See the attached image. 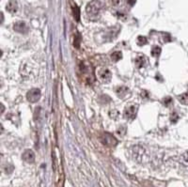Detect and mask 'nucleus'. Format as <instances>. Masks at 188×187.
<instances>
[{"mask_svg": "<svg viewBox=\"0 0 188 187\" xmlns=\"http://www.w3.org/2000/svg\"><path fill=\"white\" fill-rule=\"evenodd\" d=\"M128 92V89L126 86H119L118 89L116 90V93L119 97L120 98H123Z\"/></svg>", "mask_w": 188, "mask_h": 187, "instance_id": "9", "label": "nucleus"}, {"mask_svg": "<svg viewBox=\"0 0 188 187\" xmlns=\"http://www.w3.org/2000/svg\"><path fill=\"white\" fill-rule=\"evenodd\" d=\"M135 63H136V66H137V67L138 69L142 68L143 66H144V64H145V58H144V57H142V56L137 57V58H136Z\"/></svg>", "mask_w": 188, "mask_h": 187, "instance_id": "11", "label": "nucleus"}, {"mask_svg": "<svg viewBox=\"0 0 188 187\" xmlns=\"http://www.w3.org/2000/svg\"><path fill=\"white\" fill-rule=\"evenodd\" d=\"M137 44H138L139 46H143V45H145V44H147V43H148V40H147V38L144 37V36H139V37L137 38Z\"/></svg>", "mask_w": 188, "mask_h": 187, "instance_id": "14", "label": "nucleus"}, {"mask_svg": "<svg viewBox=\"0 0 188 187\" xmlns=\"http://www.w3.org/2000/svg\"><path fill=\"white\" fill-rule=\"evenodd\" d=\"M121 2H122V0H110V4L113 7H119Z\"/></svg>", "mask_w": 188, "mask_h": 187, "instance_id": "18", "label": "nucleus"}, {"mask_svg": "<svg viewBox=\"0 0 188 187\" xmlns=\"http://www.w3.org/2000/svg\"><path fill=\"white\" fill-rule=\"evenodd\" d=\"M41 96V92L39 89H32L27 93V99L30 103H37Z\"/></svg>", "mask_w": 188, "mask_h": 187, "instance_id": "4", "label": "nucleus"}, {"mask_svg": "<svg viewBox=\"0 0 188 187\" xmlns=\"http://www.w3.org/2000/svg\"><path fill=\"white\" fill-rule=\"evenodd\" d=\"M135 2H136V0H128V3H129L130 5H134Z\"/></svg>", "mask_w": 188, "mask_h": 187, "instance_id": "20", "label": "nucleus"}, {"mask_svg": "<svg viewBox=\"0 0 188 187\" xmlns=\"http://www.w3.org/2000/svg\"><path fill=\"white\" fill-rule=\"evenodd\" d=\"M3 112H4V105L1 104V113H3Z\"/></svg>", "mask_w": 188, "mask_h": 187, "instance_id": "21", "label": "nucleus"}, {"mask_svg": "<svg viewBox=\"0 0 188 187\" xmlns=\"http://www.w3.org/2000/svg\"><path fill=\"white\" fill-rule=\"evenodd\" d=\"M13 29L18 32V33H23V34H26V33L28 32L29 28L27 26V25L25 23V22H16V23L13 25Z\"/></svg>", "mask_w": 188, "mask_h": 187, "instance_id": "7", "label": "nucleus"}, {"mask_svg": "<svg viewBox=\"0 0 188 187\" xmlns=\"http://www.w3.org/2000/svg\"><path fill=\"white\" fill-rule=\"evenodd\" d=\"M178 119H179V116L177 113H172L171 114V117H170V120H171V122L175 123L178 122Z\"/></svg>", "mask_w": 188, "mask_h": 187, "instance_id": "17", "label": "nucleus"}, {"mask_svg": "<svg viewBox=\"0 0 188 187\" xmlns=\"http://www.w3.org/2000/svg\"><path fill=\"white\" fill-rule=\"evenodd\" d=\"M105 9V3L103 0H92L87 5L86 12L88 17L91 19H97L101 16V13Z\"/></svg>", "mask_w": 188, "mask_h": 187, "instance_id": "1", "label": "nucleus"}, {"mask_svg": "<svg viewBox=\"0 0 188 187\" xmlns=\"http://www.w3.org/2000/svg\"><path fill=\"white\" fill-rule=\"evenodd\" d=\"M178 100L181 104L184 105H188V93H183L178 96Z\"/></svg>", "mask_w": 188, "mask_h": 187, "instance_id": "12", "label": "nucleus"}, {"mask_svg": "<svg viewBox=\"0 0 188 187\" xmlns=\"http://www.w3.org/2000/svg\"><path fill=\"white\" fill-rule=\"evenodd\" d=\"M138 107L137 105H130L124 110V118H127L128 120H133L137 113Z\"/></svg>", "mask_w": 188, "mask_h": 187, "instance_id": "5", "label": "nucleus"}, {"mask_svg": "<svg viewBox=\"0 0 188 187\" xmlns=\"http://www.w3.org/2000/svg\"><path fill=\"white\" fill-rule=\"evenodd\" d=\"M73 17L75 18L76 21H79V16H80V12H79V9L76 5L73 6Z\"/></svg>", "mask_w": 188, "mask_h": 187, "instance_id": "15", "label": "nucleus"}, {"mask_svg": "<svg viewBox=\"0 0 188 187\" xmlns=\"http://www.w3.org/2000/svg\"><path fill=\"white\" fill-rule=\"evenodd\" d=\"M171 102V99L170 98H165V104L167 105H168V104Z\"/></svg>", "mask_w": 188, "mask_h": 187, "instance_id": "19", "label": "nucleus"}, {"mask_svg": "<svg viewBox=\"0 0 188 187\" xmlns=\"http://www.w3.org/2000/svg\"><path fill=\"white\" fill-rule=\"evenodd\" d=\"M100 140H101V142L103 143L104 145H105L107 147H110V148L115 147L118 144L117 138L115 136H113L111 134H109V133L102 134L101 136H100Z\"/></svg>", "mask_w": 188, "mask_h": 187, "instance_id": "2", "label": "nucleus"}, {"mask_svg": "<svg viewBox=\"0 0 188 187\" xmlns=\"http://www.w3.org/2000/svg\"><path fill=\"white\" fill-rule=\"evenodd\" d=\"M6 9L9 13H15L18 10V4L14 0H10V1L6 5Z\"/></svg>", "mask_w": 188, "mask_h": 187, "instance_id": "8", "label": "nucleus"}, {"mask_svg": "<svg viewBox=\"0 0 188 187\" xmlns=\"http://www.w3.org/2000/svg\"><path fill=\"white\" fill-rule=\"evenodd\" d=\"M161 48L159 46H154L151 48V55L153 57H159L161 54Z\"/></svg>", "mask_w": 188, "mask_h": 187, "instance_id": "16", "label": "nucleus"}, {"mask_svg": "<svg viewBox=\"0 0 188 187\" xmlns=\"http://www.w3.org/2000/svg\"><path fill=\"white\" fill-rule=\"evenodd\" d=\"M121 58H122V54H121V52H119V51H116V52L111 54V59L114 62H118Z\"/></svg>", "mask_w": 188, "mask_h": 187, "instance_id": "10", "label": "nucleus"}, {"mask_svg": "<svg viewBox=\"0 0 188 187\" xmlns=\"http://www.w3.org/2000/svg\"><path fill=\"white\" fill-rule=\"evenodd\" d=\"M98 77L103 83H109L112 79V72L106 68H101L98 70Z\"/></svg>", "mask_w": 188, "mask_h": 187, "instance_id": "3", "label": "nucleus"}, {"mask_svg": "<svg viewBox=\"0 0 188 187\" xmlns=\"http://www.w3.org/2000/svg\"><path fill=\"white\" fill-rule=\"evenodd\" d=\"M22 159H23L27 164H32L35 162V153L32 150H26L23 154H22Z\"/></svg>", "mask_w": 188, "mask_h": 187, "instance_id": "6", "label": "nucleus"}, {"mask_svg": "<svg viewBox=\"0 0 188 187\" xmlns=\"http://www.w3.org/2000/svg\"><path fill=\"white\" fill-rule=\"evenodd\" d=\"M181 163L185 167H188V151H185L180 158Z\"/></svg>", "mask_w": 188, "mask_h": 187, "instance_id": "13", "label": "nucleus"}]
</instances>
